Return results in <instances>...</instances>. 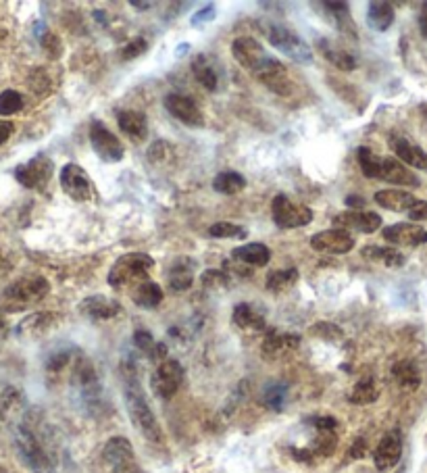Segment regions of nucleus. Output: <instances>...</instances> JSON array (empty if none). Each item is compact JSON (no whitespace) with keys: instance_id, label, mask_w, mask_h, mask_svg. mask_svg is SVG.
Listing matches in <instances>:
<instances>
[{"instance_id":"obj_34","label":"nucleus","mask_w":427,"mask_h":473,"mask_svg":"<svg viewBox=\"0 0 427 473\" xmlns=\"http://www.w3.org/2000/svg\"><path fill=\"white\" fill-rule=\"evenodd\" d=\"M213 188H215V192H219V194L233 196V194H240V192L246 188V179H244V175L238 173V171H221V173L215 175Z\"/></svg>"},{"instance_id":"obj_21","label":"nucleus","mask_w":427,"mask_h":473,"mask_svg":"<svg viewBox=\"0 0 427 473\" xmlns=\"http://www.w3.org/2000/svg\"><path fill=\"white\" fill-rule=\"evenodd\" d=\"M117 123H119L121 132L133 142H144L148 138V119L140 111H130V108L119 111Z\"/></svg>"},{"instance_id":"obj_14","label":"nucleus","mask_w":427,"mask_h":473,"mask_svg":"<svg viewBox=\"0 0 427 473\" xmlns=\"http://www.w3.org/2000/svg\"><path fill=\"white\" fill-rule=\"evenodd\" d=\"M355 244H357L355 236L348 230H340V228L319 232L311 238V248L326 255H346L355 248Z\"/></svg>"},{"instance_id":"obj_13","label":"nucleus","mask_w":427,"mask_h":473,"mask_svg":"<svg viewBox=\"0 0 427 473\" xmlns=\"http://www.w3.org/2000/svg\"><path fill=\"white\" fill-rule=\"evenodd\" d=\"M52 169H55V167H52V161L40 155V157H35L32 161L19 165V167L15 169V177H17V182H19L21 186H26V188H30V190H42V188L50 182Z\"/></svg>"},{"instance_id":"obj_15","label":"nucleus","mask_w":427,"mask_h":473,"mask_svg":"<svg viewBox=\"0 0 427 473\" xmlns=\"http://www.w3.org/2000/svg\"><path fill=\"white\" fill-rule=\"evenodd\" d=\"M165 108L169 111L171 117H175L177 121L190 126V128H202L204 126V115L198 108V104L192 99L184 96V94H167L165 96Z\"/></svg>"},{"instance_id":"obj_27","label":"nucleus","mask_w":427,"mask_h":473,"mask_svg":"<svg viewBox=\"0 0 427 473\" xmlns=\"http://www.w3.org/2000/svg\"><path fill=\"white\" fill-rule=\"evenodd\" d=\"M319 6L328 9L329 19L333 21V26L338 28L340 34L357 38V26L353 21V15H350V4H346V2H321Z\"/></svg>"},{"instance_id":"obj_2","label":"nucleus","mask_w":427,"mask_h":473,"mask_svg":"<svg viewBox=\"0 0 427 473\" xmlns=\"http://www.w3.org/2000/svg\"><path fill=\"white\" fill-rule=\"evenodd\" d=\"M123 399H126V408H128V415L132 419L133 428L148 442L161 444L163 442V430H161L152 408L146 403L144 390L140 386L138 372H135L133 365L132 367L123 365Z\"/></svg>"},{"instance_id":"obj_40","label":"nucleus","mask_w":427,"mask_h":473,"mask_svg":"<svg viewBox=\"0 0 427 473\" xmlns=\"http://www.w3.org/2000/svg\"><path fill=\"white\" fill-rule=\"evenodd\" d=\"M209 234L213 238H231V240H244L248 236L246 230L238 223H230V221H217L209 228Z\"/></svg>"},{"instance_id":"obj_10","label":"nucleus","mask_w":427,"mask_h":473,"mask_svg":"<svg viewBox=\"0 0 427 473\" xmlns=\"http://www.w3.org/2000/svg\"><path fill=\"white\" fill-rule=\"evenodd\" d=\"M182 382H184L182 365L175 359H165L163 363H159V367L150 377V388L161 401H169L177 394Z\"/></svg>"},{"instance_id":"obj_11","label":"nucleus","mask_w":427,"mask_h":473,"mask_svg":"<svg viewBox=\"0 0 427 473\" xmlns=\"http://www.w3.org/2000/svg\"><path fill=\"white\" fill-rule=\"evenodd\" d=\"M61 188L65 190L69 199H73L77 203H86L94 194L92 182H90L86 169H82L75 163H67L65 167L61 169Z\"/></svg>"},{"instance_id":"obj_47","label":"nucleus","mask_w":427,"mask_h":473,"mask_svg":"<svg viewBox=\"0 0 427 473\" xmlns=\"http://www.w3.org/2000/svg\"><path fill=\"white\" fill-rule=\"evenodd\" d=\"M311 423L315 425V430L317 432H336V428H338V421L333 419V417H317V419H311Z\"/></svg>"},{"instance_id":"obj_25","label":"nucleus","mask_w":427,"mask_h":473,"mask_svg":"<svg viewBox=\"0 0 427 473\" xmlns=\"http://www.w3.org/2000/svg\"><path fill=\"white\" fill-rule=\"evenodd\" d=\"M231 319L244 332H265L267 330V321H265L263 313H259L253 304L248 303L235 304Z\"/></svg>"},{"instance_id":"obj_43","label":"nucleus","mask_w":427,"mask_h":473,"mask_svg":"<svg viewBox=\"0 0 427 473\" xmlns=\"http://www.w3.org/2000/svg\"><path fill=\"white\" fill-rule=\"evenodd\" d=\"M146 48H148V42H146L144 38H133V40H130V42L123 46V50H121V59H123V61L138 59V57H142V55L146 52Z\"/></svg>"},{"instance_id":"obj_1","label":"nucleus","mask_w":427,"mask_h":473,"mask_svg":"<svg viewBox=\"0 0 427 473\" xmlns=\"http://www.w3.org/2000/svg\"><path fill=\"white\" fill-rule=\"evenodd\" d=\"M231 55L233 59L250 71L259 82H263L265 86L275 92L277 96H290L294 86L290 79V73L282 61H277L275 57H271L263 48V44H259L255 38L250 35H240L231 42Z\"/></svg>"},{"instance_id":"obj_23","label":"nucleus","mask_w":427,"mask_h":473,"mask_svg":"<svg viewBox=\"0 0 427 473\" xmlns=\"http://www.w3.org/2000/svg\"><path fill=\"white\" fill-rule=\"evenodd\" d=\"M231 259L246 267H265L271 261V250L261 242L242 244L231 250Z\"/></svg>"},{"instance_id":"obj_45","label":"nucleus","mask_w":427,"mask_h":473,"mask_svg":"<svg viewBox=\"0 0 427 473\" xmlns=\"http://www.w3.org/2000/svg\"><path fill=\"white\" fill-rule=\"evenodd\" d=\"M313 334H317V336H323V338H333V336H342V332H340V328L338 325H333V323H317V325H313V330H311Z\"/></svg>"},{"instance_id":"obj_22","label":"nucleus","mask_w":427,"mask_h":473,"mask_svg":"<svg viewBox=\"0 0 427 473\" xmlns=\"http://www.w3.org/2000/svg\"><path fill=\"white\" fill-rule=\"evenodd\" d=\"M194 271H196V263L192 259H188V257L175 259L169 269V288L173 292L190 290L194 284Z\"/></svg>"},{"instance_id":"obj_4","label":"nucleus","mask_w":427,"mask_h":473,"mask_svg":"<svg viewBox=\"0 0 427 473\" xmlns=\"http://www.w3.org/2000/svg\"><path fill=\"white\" fill-rule=\"evenodd\" d=\"M155 269V259L146 252H128L119 257L109 271V286L115 290H123L130 286H138L148 279L150 271Z\"/></svg>"},{"instance_id":"obj_54","label":"nucleus","mask_w":427,"mask_h":473,"mask_svg":"<svg viewBox=\"0 0 427 473\" xmlns=\"http://www.w3.org/2000/svg\"><path fill=\"white\" fill-rule=\"evenodd\" d=\"M184 52H188V44H184V46H179L177 50H175V55L179 57V55H184Z\"/></svg>"},{"instance_id":"obj_38","label":"nucleus","mask_w":427,"mask_h":473,"mask_svg":"<svg viewBox=\"0 0 427 473\" xmlns=\"http://www.w3.org/2000/svg\"><path fill=\"white\" fill-rule=\"evenodd\" d=\"M321 52L323 57L328 59L333 67H338L340 71H353L357 69V57L350 55L348 50H342V48H331L326 42L321 44Z\"/></svg>"},{"instance_id":"obj_6","label":"nucleus","mask_w":427,"mask_h":473,"mask_svg":"<svg viewBox=\"0 0 427 473\" xmlns=\"http://www.w3.org/2000/svg\"><path fill=\"white\" fill-rule=\"evenodd\" d=\"M263 34L267 35L269 44H273L277 50H282L288 59H292L300 65H311L313 63V50L311 46L296 34L294 30H290L288 26H279V23H265Z\"/></svg>"},{"instance_id":"obj_31","label":"nucleus","mask_w":427,"mask_h":473,"mask_svg":"<svg viewBox=\"0 0 427 473\" xmlns=\"http://www.w3.org/2000/svg\"><path fill=\"white\" fill-rule=\"evenodd\" d=\"M377 399H379V384L373 375L361 377L348 394V401L353 405H371Z\"/></svg>"},{"instance_id":"obj_48","label":"nucleus","mask_w":427,"mask_h":473,"mask_svg":"<svg viewBox=\"0 0 427 473\" xmlns=\"http://www.w3.org/2000/svg\"><path fill=\"white\" fill-rule=\"evenodd\" d=\"M13 123L11 121H4V119H0V146L11 138V134H13Z\"/></svg>"},{"instance_id":"obj_50","label":"nucleus","mask_w":427,"mask_h":473,"mask_svg":"<svg viewBox=\"0 0 427 473\" xmlns=\"http://www.w3.org/2000/svg\"><path fill=\"white\" fill-rule=\"evenodd\" d=\"M367 452V442L362 438H359L355 444H353V450H350V457L353 459H361L362 455Z\"/></svg>"},{"instance_id":"obj_3","label":"nucleus","mask_w":427,"mask_h":473,"mask_svg":"<svg viewBox=\"0 0 427 473\" xmlns=\"http://www.w3.org/2000/svg\"><path fill=\"white\" fill-rule=\"evenodd\" d=\"M357 161L359 167L365 173V177L369 179H382L394 186H406V188H419V177L409 169L406 165H402L398 159L390 157H377L373 150L369 148H359L357 150Z\"/></svg>"},{"instance_id":"obj_46","label":"nucleus","mask_w":427,"mask_h":473,"mask_svg":"<svg viewBox=\"0 0 427 473\" xmlns=\"http://www.w3.org/2000/svg\"><path fill=\"white\" fill-rule=\"evenodd\" d=\"M413 221H427V201H419L413 204L406 213Z\"/></svg>"},{"instance_id":"obj_28","label":"nucleus","mask_w":427,"mask_h":473,"mask_svg":"<svg viewBox=\"0 0 427 473\" xmlns=\"http://www.w3.org/2000/svg\"><path fill=\"white\" fill-rule=\"evenodd\" d=\"M373 201L382 208H388L394 213H409V208L417 203V199L413 194L402 192V190H379V192H375Z\"/></svg>"},{"instance_id":"obj_19","label":"nucleus","mask_w":427,"mask_h":473,"mask_svg":"<svg viewBox=\"0 0 427 473\" xmlns=\"http://www.w3.org/2000/svg\"><path fill=\"white\" fill-rule=\"evenodd\" d=\"M382 236L398 246H421L427 244V230L417 223H394L382 230Z\"/></svg>"},{"instance_id":"obj_39","label":"nucleus","mask_w":427,"mask_h":473,"mask_svg":"<svg viewBox=\"0 0 427 473\" xmlns=\"http://www.w3.org/2000/svg\"><path fill=\"white\" fill-rule=\"evenodd\" d=\"M52 325V315L48 313H35L32 317H28L21 325H19V334H30V336H42L50 330Z\"/></svg>"},{"instance_id":"obj_29","label":"nucleus","mask_w":427,"mask_h":473,"mask_svg":"<svg viewBox=\"0 0 427 473\" xmlns=\"http://www.w3.org/2000/svg\"><path fill=\"white\" fill-rule=\"evenodd\" d=\"M392 377H394L396 384H398L402 390H406V392H413V390H417V388L421 386V373H419V367H417L413 361H409V359H402V361L394 363V367H392Z\"/></svg>"},{"instance_id":"obj_41","label":"nucleus","mask_w":427,"mask_h":473,"mask_svg":"<svg viewBox=\"0 0 427 473\" xmlns=\"http://www.w3.org/2000/svg\"><path fill=\"white\" fill-rule=\"evenodd\" d=\"M23 108V96L17 90H4L0 94V115L9 117Z\"/></svg>"},{"instance_id":"obj_30","label":"nucleus","mask_w":427,"mask_h":473,"mask_svg":"<svg viewBox=\"0 0 427 473\" xmlns=\"http://www.w3.org/2000/svg\"><path fill=\"white\" fill-rule=\"evenodd\" d=\"M192 73H194V79H196L204 90H209V92H215V90H217V86H219V75H217V71H215L213 61H211L206 55L194 57V61H192Z\"/></svg>"},{"instance_id":"obj_49","label":"nucleus","mask_w":427,"mask_h":473,"mask_svg":"<svg viewBox=\"0 0 427 473\" xmlns=\"http://www.w3.org/2000/svg\"><path fill=\"white\" fill-rule=\"evenodd\" d=\"M344 204L348 206V211H361V206H365V199L361 196H355V194H350V196H346V201Z\"/></svg>"},{"instance_id":"obj_37","label":"nucleus","mask_w":427,"mask_h":473,"mask_svg":"<svg viewBox=\"0 0 427 473\" xmlns=\"http://www.w3.org/2000/svg\"><path fill=\"white\" fill-rule=\"evenodd\" d=\"M298 277H300V273H298V269H294V267H290V269L271 271L269 277H267V290L279 294V292L292 288L296 282H298Z\"/></svg>"},{"instance_id":"obj_51","label":"nucleus","mask_w":427,"mask_h":473,"mask_svg":"<svg viewBox=\"0 0 427 473\" xmlns=\"http://www.w3.org/2000/svg\"><path fill=\"white\" fill-rule=\"evenodd\" d=\"M419 32L427 40V2L421 4V11H419Z\"/></svg>"},{"instance_id":"obj_20","label":"nucleus","mask_w":427,"mask_h":473,"mask_svg":"<svg viewBox=\"0 0 427 473\" xmlns=\"http://www.w3.org/2000/svg\"><path fill=\"white\" fill-rule=\"evenodd\" d=\"M79 313L86 315L92 321H106V319H113L121 313V304L102 296V294H94V296H88L79 303Z\"/></svg>"},{"instance_id":"obj_24","label":"nucleus","mask_w":427,"mask_h":473,"mask_svg":"<svg viewBox=\"0 0 427 473\" xmlns=\"http://www.w3.org/2000/svg\"><path fill=\"white\" fill-rule=\"evenodd\" d=\"M392 150H394L396 157H398L402 163H406V165H411V167H415V169L427 171V152L421 146L413 144L411 140L400 138V135L392 138Z\"/></svg>"},{"instance_id":"obj_16","label":"nucleus","mask_w":427,"mask_h":473,"mask_svg":"<svg viewBox=\"0 0 427 473\" xmlns=\"http://www.w3.org/2000/svg\"><path fill=\"white\" fill-rule=\"evenodd\" d=\"M382 215L373 211H344L333 217V226L340 230H357L362 234H375L382 228Z\"/></svg>"},{"instance_id":"obj_9","label":"nucleus","mask_w":427,"mask_h":473,"mask_svg":"<svg viewBox=\"0 0 427 473\" xmlns=\"http://www.w3.org/2000/svg\"><path fill=\"white\" fill-rule=\"evenodd\" d=\"M90 144H92V150L99 155L100 161H104V163L123 161L126 148H123L121 140L113 134L102 121L90 123Z\"/></svg>"},{"instance_id":"obj_7","label":"nucleus","mask_w":427,"mask_h":473,"mask_svg":"<svg viewBox=\"0 0 427 473\" xmlns=\"http://www.w3.org/2000/svg\"><path fill=\"white\" fill-rule=\"evenodd\" d=\"M15 446L21 457V461L32 469L33 473H55V463L44 444L35 436L32 428L19 425L15 434Z\"/></svg>"},{"instance_id":"obj_53","label":"nucleus","mask_w":427,"mask_h":473,"mask_svg":"<svg viewBox=\"0 0 427 473\" xmlns=\"http://www.w3.org/2000/svg\"><path fill=\"white\" fill-rule=\"evenodd\" d=\"M6 334V321H4V317H2V313H0V338Z\"/></svg>"},{"instance_id":"obj_12","label":"nucleus","mask_w":427,"mask_h":473,"mask_svg":"<svg viewBox=\"0 0 427 473\" xmlns=\"http://www.w3.org/2000/svg\"><path fill=\"white\" fill-rule=\"evenodd\" d=\"M102 459H104V463L111 469V473H121L133 467V465H138L132 442L123 438V436H115L104 444Z\"/></svg>"},{"instance_id":"obj_32","label":"nucleus","mask_w":427,"mask_h":473,"mask_svg":"<svg viewBox=\"0 0 427 473\" xmlns=\"http://www.w3.org/2000/svg\"><path fill=\"white\" fill-rule=\"evenodd\" d=\"M132 299L133 303L138 304V306H142V308H157L161 304V301H163V290H161L159 284L146 279V282H142V284H138L133 288Z\"/></svg>"},{"instance_id":"obj_18","label":"nucleus","mask_w":427,"mask_h":473,"mask_svg":"<svg viewBox=\"0 0 427 473\" xmlns=\"http://www.w3.org/2000/svg\"><path fill=\"white\" fill-rule=\"evenodd\" d=\"M400 457H402V438H400V432L392 430L379 440L373 452V463L379 472H388L398 465Z\"/></svg>"},{"instance_id":"obj_17","label":"nucleus","mask_w":427,"mask_h":473,"mask_svg":"<svg viewBox=\"0 0 427 473\" xmlns=\"http://www.w3.org/2000/svg\"><path fill=\"white\" fill-rule=\"evenodd\" d=\"M298 346H300V336L279 332V330H267L261 352H263L265 359L275 361V359H282V357L290 355Z\"/></svg>"},{"instance_id":"obj_44","label":"nucleus","mask_w":427,"mask_h":473,"mask_svg":"<svg viewBox=\"0 0 427 473\" xmlns=\"http://www.w3.org/2000/svg\"><path fill=\"white\" fill-rule=\"evenodd\" d=\"M215 15H217V6H215V4H206L204 9H200L198 13L192 15L190 23H192V26H202V23H206V21L215 19Z\"/></svg>"},{"instance_id":"obj_42","label":"nucleus","mask_w":427,"mask_h":473,"mask_svg":"<svg viewBox=\"0 0 427 473\" xmlns=\"http://www.w3.org/2000/svg\"><path fill=\"white\" fill-rule=\"evenodd\" d=\"M200 282L206 290H226L230 286V275L226 271H215V269H206L202 275H200Z\"/></svg>"},{"instance_id":"obj_5","label":"nucleus","mask_w":427,"mask_h":473,"mask_svg":"<svg viewBox=\"0 0 427 473\" xmlns=\"http://www.w3.org/2000/svg\"><path fill=\"white\" fill-rule=\"evenodd\" d=\"M48 292H50V284L42 275H30V277H21L13 282L2 292L0 304L2 308L15 313V311H23L32 304L40 303Z\"/></svg>"},{"instance_id":"obj_35","label":"nucleus","mask_w":427,"mask_h":473,"mask_svg":"<svg viewBox=\"0 0 427 473\" xmlns=\"http://www.w3.org/2000/svg\"><path fill=\"white\" fill-rule=\"evenodd\" d=\"M133 346H135L142 355L150 357L152 361H159V363H163L165 361L167 346H165V344H159V342H155L152 334L146 332V330H138V332L133 334Z\"/></svg>"},{"instance_id":"obj_8","label":"nucleus","mask_w":427,"mask_h":473,"mask_svg":"<svg viewBox=\"0 0 427 473\" xmlns=\"http://www.w3.org/2000/svg\"><path fill=\"white\" fill-rule=\"evenodd\" d=\"M271 217L279 230H296L313 221V211L306 204L292 203L286 194H277L271 203Z\"/></svg>"},{"instance_id":"obj_26","label":"nucleus","mask_w":427,"mask_h":473,"mask_svg":"<svg viewBox=\"0 0 427 473\" xmlns=\"http://www.w3.org/2000/svg\"><path fill=\"white\" fill-rule=\"evenodd\" d=\"M394 6L384 0H373L367 4V21L375 32H388L394 23Z\"/></svg>"},{"instance_id":"obj_52","label":"nucleus","mask_w":427,"mask_h":473,"mask_svg":"<svg viewBox=\"0 0 427 473\" xmlns=\"http://www.w3.org/2000/svg\"><path fill=\"white\" fill-rule=\"evenodd\" d=\"M132 6L133 9H140V11H146V9L152 6V2H138V0H132Z\"/></svg>"},{"instance_id":"obj_33","label":"nucleus","mask_w":427,"mask_h":473,"mask_svg":"<svg viewBox=\"0 0 427 473\" xmlns=\"http://www.w3.org/2000/svg\"><path fill=\"white\" fill-rule=\"evenodd\" d=\"M365 259L373 261V263H382L386 267H402L404 265V255L398 252L396 248H388V246H365L361 250Z\"/></svg>"},{"instance_id":"obj_55","label":"nucleus","mask_w":427,"mask_h":473,"mask_svg":"<svg viewBox=\"0 0 427 473\" xmlns=\"http://www.w3.org/2000/svg\"><path fill=\"white\" fill-rule=\"evenodd\" d=\"M121 473H144V472H142L138 465H133V467H130V469H126V472H121Z\"/></svg>"},{"instance_id":"obj_36","label":"nucleus","mask_w":427,"mask_h":473,"mask_svg":"<svg viewBox=\"0 0 427 473\" xmlns=\"http://www.w3.org/2000/svg\"><path fill=\"white\" fill-rule=\"evenodd\" d=\"M288 399V386L282 382H271L263 388V405L275 413H279L286 406Z\"/></svg>"}]
</instances>
